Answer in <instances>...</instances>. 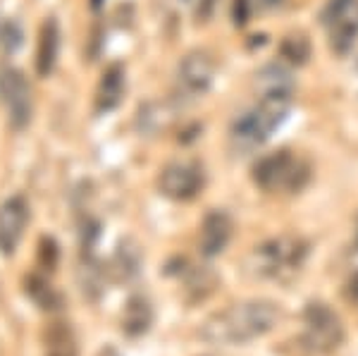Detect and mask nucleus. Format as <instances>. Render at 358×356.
Returning <instances> with one entry per match:
<instances>
[{
  "label": "nucleus",
  "instance_id": "f257e3e1",
  "mask_svg": "<svg viewBox=\"0 0 358 356\" xmlns=\"http://www.w3.org/2000/svg\"><path fill=\"white\" fill-rule=\"evenodd\" d=\"M294 103V84L287 74H265L258 79V96L229 127V146L236 153H251L273 136L287 120Z\"/></svg>",
  "mask_w": 358,
  "mask_h": 356
},
{
  "label": "nucleus",
  "instance_id": "f03ea898",
  "mask_svg": "<svg viewBox=\"0 0 358 356\" xmlns=\"http://www.w3.org/2000/svg\"><path fill=\"white\" fill-rule=\"evenodd\" d=\"M280 318L282 311L275 301H241L206 318V323L201 325V337L208 344H220V347L246 344L273 332L275 325L280 323Z\"/></svg>",
  "mask_w": 358,
  "mask_h": 356
},
{
  "label": "nucleus",
  "instance_id": "7ed1b4c3",
  "mask_svg": "<svg viewBox=\"0 0 358 356\" xmlns=\"http://www.w3.org/2000/svg\"><path fill=\"white\" fill-rule=\"evenodd\" d=\"M308 258V242L296 234H280L258 244L248 258V268L263 280L287 283L303 268Z\"/></svg>",
  "mask_w": 358,
  "mask_h": 356
},
{
  "label": "nucleus",
  "instance_id": "20e7f679",
  "mask_svg": "<svg viewBox=\"0 0 358 356\" xmlns=\"http://www.w3.org/2000/svg\"><path fill=\"white\" fill-rule=\"evenodd\" d=\"M308 180L310 165L289 148L268 153L253 165V182L265 194H296Z\"/></svg>",
  "mask_w": 358,
  "mask_h": 356
},
{
  "label": "nucleus",
  "instance_id": "39448f33",
  "mask_svg": "<svg viewBox=\"0 0 358 356\" xmlns=\"http://www.w3.org/2000/svg\"><path fill=\"white\" fill-rule=\"evenodd\" d=\"M344 342V325L327 304L313 301L303 311L301 347L310 354H332Z\"/></svg>",
  "mask_w": 358,
  "mask_h": 356
},
{
  "label": "nucleus",
  "instance_id": "423d86ee",
  "mask_svg": "<svg viewBox=\"0 0 358 356\" xmlns=\"http://www.w3.org/2000/svg\"><path fill=\"white\" fill-rule=\"evenodd\" d=\"M213 79H215V60L206 50H194V53L184 55V60L177 67V99H182L184 103L203 99L210 91Z\"/></svg>",
  "mask_w": 358,
  "mask_h": 356
},
{
  "label": "nucleus",
  "instance_id": "0eeeda50",
  "mask_svg": "<svg viewBox=\"0 0 358 356\" xmlns=\"http://www.w3.org/2000/svg\"><path fill=\"white\" fill-rule=\"evenodd\" d=\"M322 20L330 48L339 55H349L358 43V0H330Z\"/></svg>",
  "mask_w": 358,
  "mask_h": 356
},
{
  "label": "nucleus",
  "instance_id": "6e6552de",
  "mask_svg": "<svg viewBox=\"0 0 358 356\" xmlns=\"http://www.w3.org/2000/svg\"><path fill=\"white\" fill-rule=\"evenodd\" d=\"M0 106L5 108L10 127L22 131L31 122L34 115V99L31 86L24 79V74L17 70L0 72Z\"/></svg>",
  "mask_w": 358,
  "mask_h": 356
},
{
  "label": "nucleus",
  "instance_id": "1a4fd4ad",
  "mask_svg": "<svg viewBox=\"0 0 358 356\" xmlns=\"http://www.w3.org/2000/svg\"><path fill=\"white\" fill-rule=\"evenodd\" d=\"M206 185L203 165L196 160H175L160 170L158 189L172 201H192Z\"/></svg>",
  "mask_w": 358,
  "mask_h": 356
},
{
  "label": "nucleus",
  "instance_id": "9d476101",
  "mask_svg": "<svg viewBox=\"0 0 358 356\" xmlns=\"http://www.w3.org/2000/svg\"><path fill=\"white\" fill-rule=\"evenodd\" d=\"M29 222V204L22 197L8 199L0 206V254L13 256Z\"/></svg>",
  "mask_w": 358,
  "mask_h": 356
},
{
  "label": "nucleus",
  "instance_id": "9b49d317",
  "mask_svg": "<svg viewBox=\"0 0 358 356\" xmlns=\"http://www.w3.org/2000/svg\"><path fill=\"white\" fill-rule=\"evenodd\" d=\"M232 218L224 211H213L203 218L201 222V232H199V251L206 258H213L217 254H222L224 246L232 239Z\"/></svg>",
  "mask_w": 358,
  "mask_h": 356
},
{
  "label": "nucleus",
  "instance_id": "f8f14e48",
  "mask_svg": "<svg viewBox=\"0 0 358 356\" xmlns=\"http://www.w3.org/2000/svg\"><path fill=\"white\" fill-rule=\"evenodd\" d=\"M127 89V79H124V67L122 65H110L101 77L96 91V111L98 113H110L122 103Z\"/></svg>",
  "mask_w": 358,
  "mask_h": 356
},
{
  "label": "nucleus",
  "instance_id": "ddd939ff",
  "mask_svg": "<svg viewBox=\"0 0 358 356\" xmlns=\"http://www.w3.org/2000/svg\"><path fill=\"white\" fill-rule=\"evenodd\" d=\"M57 48H60V29L53 17L43 22L41 34H38V48H36V72L38 77H48L55 67Z\"/></svg>",
  "mask_w": 358,
  "mask_h": 356
},
{
  "label": "nucleus",
  "instance_id": "4468645a",
  "mask_svg": "<svg viewBox=\"0 0 358 356\" xmlns=\"http://www.w3.org/2000/svg\"><path fill=\"white\" fill-rule=\"evenodd\" d=\"M151 323H153V308L148 299H143L138 294L131 297L122 311V332L129 337H141L148 332Z\"/></svg>",
  "mask_w": 358,
  "mask_h": 356
},
{
  "label": "nucleus",
  "instance_id": "2eb2a0df",
  "mask_svg": "<svg viewBox=\"0 0 358 356\" xmlns=\"http://www.w3.org/2000/svg\"><path fill=\"white\" fill-rule=\"evenodd\" d=\"M43 356H79L74 330L67 323H53L43 335Z\"/></svg>",
  "mask_w": 358,
  "mask_h": 356
},
{
  "label": "nucleus",
  "instance_id": "dca6fc26",
  "mask_svg": "<svg viewBox=\"0 0 358 356\" xmlns=\"http://www.w3.org/2000/svg\"><path fill=\"white\" fill-rule=\"evenodd\" d=\"M24 292H27L29 299L36 304L41 311H57V308L62 306L60 292H57L45 278H38V275H31V278H27Z\"/></svg>",
  "mask_w": 358,
  "mask_h": 356
},
{
  "label": "nucleus",
  "instance_id": "f3484780",
  "mask_svg": "<svg viewBox=\"0 0 358 356\" xmlns=\"http://www.w3.org/2000/svg\"><path fill=\"white\" fill-rule=\"evenodd\" d=\"M3 41H5V48H10V50H15L17 45L22 43V34H20V29H17L15 22H10V24H5Z\"/></svg>",
  "mask_w": 358,
  "mask_h": 356
},
{
  "label": "nucleus",
  "instance_id": "a211bd4d",
  "mask_svg": "<svg viewBox=\"0 0 358 356\" xmlns=\"http://www.w3.org/2000/svg\"><path fill=\"white\" fill-rule=\"evenodd\" d=\"M346 297H349L351 301H358V275L356 278H351L349 290H346Z\"/></svg>",
  "mask_w": 358,
  "mask_h": 356
},
{
  "label": "nucleus",
  "instance_id": "6ab92c4d",
  "mask_svg": "<svg viewBox=\"0 0 358 356\" xmlns=\"http://www.w3.org/2000/svg\"><path fill=\"white\" fill-rule=\"evenodd\" d=\"M103 3H106V0H91V8L98 10V8H103Z\"/></svg>",
  "mask_w": 358,
  "mask_h": 356
}]
</instances>
